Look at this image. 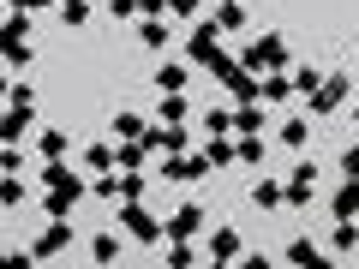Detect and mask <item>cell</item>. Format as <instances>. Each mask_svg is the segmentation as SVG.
Returning a JSON list of instances; mask_svg holds the SVG:
<instances>
[]
</instances>
